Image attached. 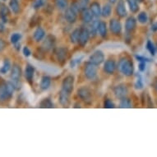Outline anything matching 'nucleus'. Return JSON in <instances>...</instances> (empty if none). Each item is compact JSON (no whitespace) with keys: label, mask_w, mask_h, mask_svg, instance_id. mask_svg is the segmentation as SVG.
<instances>
[{"label":"nucleus","mask_w":157,"mask_h":157,"mask_svg":"<svg viewBox=\"0 0 157 157\" xmlns=\"http://www.w3.org/2000/svg\"><path fill=\"white\" fill-rule=\"evenodd\" d=\"M119 71L126 77H131L134 72L133 63L128 58H123L119 61Z\"/></svg>","instance_id":"nucleus-1"},{"label":"nucleus","mask_w":157,"mask_h":157,"mask_svg":"<svg viewBox=\"0 0 157 157\" xmlns=\"http://www.w3.org/2000/svg\"><path fill=\"white\" fill-rule=\"evenodd\" d=\"M15 87L11 82H2L0 83V101H6L12 97Z\"/></svg>","instance_id":"nucleus-2"},{"label":"nucleus","mask_w":157,"mask_h":157,"mask_svg":"<svg viewBox=\"0 0 157 157\" xmlns=\"http://www.w3.org/2000/svg\"><path fill=\"white\" fill-rule=\"evenodd\" d=\"M21 67L17 64H13L12 70H11V82L15 87V90H19L21 88Z\"/></svg>","instance_id":"nucleus-3"},{"label":"nucleus","mask_w":157,"mask_h":157,"mask_svg":"<svg viewBox=\"0 0 157 157\" xmlns=\"http://www.w3.org/2000/svg\"><path fill=\"white\" fill-rule=\"evenodd\" d=\"M84 74L88 80H94L97 76V66L88 62L84 67Z\"/></svg>","instance_id":"nucleus-4"},{"label":"nucleus","mask_w":157,"mask_h":157,"mask_svg":"<svg viewBox=\"0 0 157 157\" xmlns=\"http://www.w3.org/2000/svg\"><path fill=\"white\" fill-rule=\"evenodd\" d=\"M74 77L72 76V75H69V76H67L65 77L64 79L63 80L62 82V89L64 90L65 91H67V93L72 92L73 90V88H74Z\"/></svg>","instance_id":"nucleus-5"},{"label":"nucleus","mask_w":157,"mask_h":157,"mask_svg":"<svg viewBox=\"0 0 157 157\" xmlns=\"http://www.w3.org/2000/svg\"><path fill=\"white\" fill-rule=\"evenodd\" d=\"M77 95L80 97L81 100L85 101L86 103H90L92 99L91 96V92L90 89L86 86H82L77 90Z\"/></svg>","instance_id":"nucleus-6"},{"label":"nucleus","mask_w":157,"mask_h":157,"mask_svg":"<svg viewBox=\"0 0 157 157\" xmlns=\"http://www.w3.org/2000/svg\"><path fill=\"white\" fill-rule=\"evenodd\" d=\"M105 61V55L103 52L101 50H96L93 53L89 58V62L93 63V64L99 66Z\"/></svg>","instance_id":"nucleus-7"},{"label":"nucleus","mask_w":157,"mask_h":157,"mask_svg":"<svg viewBox=\"0 0 157 157\" xmlns=\"http://www.w3.org/2000/svg\"><path fill=\"white\" fill-rule=\"evenodd\" d=\"M77 13L76 11L72 8H67L66 10H65L64 13V17L66 19V21L69 23H74L75 21H77Z\"/></svg>","instance_id":"nucleus-8"},{"label":"nucleus","mask_w":157,"mask_h":157,"mask_svg":"<svg viewBox=\"0 0 157 157\" xmlns=\"http://www.w3.org/2000/svg\"><path fill=\"white\" fill-rule=\"evenodd\" d=\"M109 29L111 32L114 35H119L122 31V25L120 21L117 19H111L109 21Z\"/></svg>","instance_id":"nucleus-9"},{"label":"nucleus","mask_w":157,"mask_h":157,"mask_svg":"<svg viewBox=\"0 0 157 157\" xmlns=\"http://www.w3.org/2000/svg\"><path fill=\"white\" fill-rule=\"evenodd\" d=\"M54 45H55V38H54V36H52V35H49V36H46V38L44 39V40L43 41L42 48L44 50L49 51V50L54 48Z\"/></svg>","instance_id":"nucleus-10"},{"label":"nucleus","mask_w":157,"mask_h":157,"mask_svg":"<svg viewBox=\"0 0 157 157\" xmlns=\"http://www.w3.org/2000/svg\"><path fill=\"white\" fill-rule=\"evenodd\" d=\"M113 93L116 97L122 99V98L126 97L127 94H128V88L124 85L116 86L115 87L113 88Z\"/></svg>","instance_id":"nucleus-11"},{"label":"nucleus","mask_w":157,"mask_h":157,"mask_svg":"<svg viewBox=\"0 0 157 157\" xmlns=\"http://www.w3.org/2000/svg\"><path fill=\"white\" fill-rule=\"evenodd\" d=\"M89 39H90V32L88 31V29H81L80 36H79V40H78L79 44L82 46H85L86 44H87Z\"/></svg>","instance_id":"nucleus-12"},{"label":"nucleus","mask_w":157,"mask_h":157,"mask_svg":"<svg viewBox=\"0 0 157 157\" xmlns=\"http://www.w3.org/2000/svg\"><path fill=\"white\" fill-rule=\"evenodd\" d=\"M70 94L65 91L64 90H61L59 93V103L63 107H68L70 105Z\"/></svg>","instance_id":"nucleus-13"},{"label":"nucleus","mask_w":157,"mask_h":157,"mask_svg":"<svg viewBox=\"0 0 157 157\" xmlns=\"http://www.w3.org/2000/svg\"><path fill=\"white\" fill-rule=\"evenodd\" d=\"M115 68L116 63L113 60H106L105 63V64H104V71H105L107 74H113V72L115 71Z\"/></svg>","instance_id":"nucleus-14"},{"label":"nucleus","mask_w":157,"mask_h":157,"mask_svg":"<svg viewBox=\"0 0 157 157\" xmlns=\"http://www.w3.org/2000/svg\"><path fill=\"white\" fill-rule=\"evenodd\" d=\"M94 16L90 9H85V10L82 11V21L84 23H90V21H92Z\"/></svg>","instance_id":"nucleus-15"},{"label":"nucleus","mask_w":157,"mask_h":157,"mask_svg":"<svg viewBox=\"0 0 157 157\" xmlns=\"http://www.w3.org/2000/svg\"><path fill=\"white\" fill-rule=\"evenodd\" d=\"M116 13H117V15L120 17H125L127 16V10L124 1L121 0L118 3L117 7H116Z\"/></svg>","instance_id":"nucleus-16"},{"label":"nucleus","mask_w":157,"mask_h":157,"mask_svg":"<svg viewBox=\"0 0 157 157\" xmlns=\"http://www.w3.org/2000/svg\"><path fill=\"white\" fill-rule=\"evenodd\" d=\"M44 36H45V31L42 27H37L36 31H34L33 38L36 42L41 41L44 38Z\"/></svg>","instance_id":"nucleus-17"},{"label":"nucleus","mask_w":157,"mask_h":157,"mask_svg":"<svg viewBox=\"0 0 157 157\" xmlns=\"http://www.w3.org/2000/svg\"><path fill=\"white\" fill-rule=\"evenodd\" d=\"M90 10L91 11L93 16L95 17H99L101 16V8L100 3L94 2L90 5Z\"/></svg>","instance_id":"nucleus-18"},{"label":"nucleus","mask_w":157,"mask_h":157,"mask_svg":"<svg viewBox=\"0 0 157 157\" xmlns=\"http://www.w3.org/2000/svg\"><path fill=\"white\" fill-rule=\"evenodd\" d=\"M136 25V19L133 17H130L126 20L125 22V29L128 32L132 31L135 29Z\"/></svg>","instance_id":"nucleus-19"},{"label":"nucleus","mask_w":157,"mask_h":157,"mask_svg":"<svg viewBox=\"0 0 157 157\" xmlns=\"http://www.w3.org/2000/svg\"><path fill=\"white\" fill-rule=\"evenodd\" d=\"M51 84V78L49 76H44L42 77L40 83V87L42 90H48Z\"/></svg>","instance_id":"nucleus-20"},{"label":"nucleus","mask_w":157,"mask_h":157,"mask_svg":"<svg viewBox=\"0 0 157 157\" xmlns=\"http://www.w3.org/2000/svg\"><path fill=\"white\" fill-rule=\"evenodd\" d=\"M25 77L26 78V80L28 82H31L33 79L34 73H35V68H34L31 65L27 64L26 65V68H25Z\"/></svg>","instance_id":"nucleus-21"},{"label":"nucleus","mask_w":157,"mask_h":157,"mask_svg":"<svg viewBox=\"0 0 157 157\" xmlns=\"http://www.w3.org/2000/svg\"><path fill=\"white\" fill-rule=\"evenodd\" d=\"M67 55V50L65 48H59L57 49L56 51V56L58 60L61 62V61H64L66 59Z\"/></svg>","instance_id":"nucleus-22"},{"label":"nucleus","mask_w":157,"mask_h":157,"mask_svg":"<svg viewBox=\"0 0 157 157\" xmlns=\"http://www.w3.org/2000/svg\"><path fill=\"white\" fill-rule=\"evenodd\" d=\"M54 3H55L56 8L60 11L66 10L68 7L67 0H54Z\"/></svg>","instance_id":"nucleus-23"},{"label":"nucleus","mask_w":157,"mask_h":157,"mask_svg":"<svg viewBox=\"0 0 157 157\" xmlns=\"http://www.w3.org/2000/svg\"><path fill=\"white\" fill-rule=\"evenodd\" d=\"M99 22L100 21H98V20H92V21H90V28H89V32H90V35L91 36H95L96 35L98 31V26H99Z\"/></svg>","instance_id":"nucleus-24"},{"label":"nucleus","mask_w":157,"mask_h":157,"mask_svg":"<svg viewBox=\"0 0 157 157\" xmlns=\"http://www.w3.org/2000/svg\"><path fill=\"white\" fill-rule=\"evenodd\" d=\"M81 29H75L70 35V41L72 44H77L79 40V36H80Z\"/></svg>","instance_id":"nucleus-25"},{"label":"nucleus","mask_w":157,"mask_h":157,"mask_svg":"<svg viewBox=\"0 0 157 157\" xmlns=\"http://www.w3.org/2000/svg\"><path fill=\"white\" fill-rule=\"evenodd\" d=\"M9 8L13 13L17 14L20 12V4L18 0H10L9 2Z\"/></svg>","instance_id":"nucleus-26"},{"label":"nucleus","mask_w":157,"mask_h":157,"mask_svg":"<svg viewBox=\"0 0 157 157\" xmlns=\"http://www.w3.org/2000/svg\"><path fill=\"white\" fill-rule=\"evenodd\" d=\"M98 31L100 36L102 37H105L107 36V25L105 21H100L98 26Z\"/></svg>","instance_id":"nucleus-27"},{"label":"nucleus","mask_w":157,"mask_h":157,"mask_svg":"<svg viewBox=\"0 0 157 157\" xmlns=\"http://www.w3.org/2000/svg\"><path fill=\"white\" fill-rule=\"evenodd\" d=\"M128 4L129 9L132 13H136L139 10V6L137 4V1L136 0H127Z\"/></svg>","instance_id":"nucleus-28"},{"label":"nucleus","mask_w":157,"mask_h":157,"mask_svg":"<svg viewBox=\"0 0 157 157\" xmlns=\"http://www.w3.org/2000/svg\"><path fill=\"white\" fill-rule=\"evenodd\" d=\"M112 12V6L109 3H106L101 9V16L104 17H109Z\"/></svg>","instance_id":"nucleus-29"},{"label":"nucleus","mask_w":157,"mask_h":157,"mask_svg":"<svg viewBox=\"0 0 157 157\" xmlns=\"http://www.w3.org/2000/svg\"><path fill=\"white\" fill-rule=\"evenodd\" d=\"M10 68H11L10 61H9V59H5L3 60V66H2L1 68H0V73H2V74H6V73L10 70Z\"/></svg>","instance_id":"nucleus-30"},{"label":"nucleus","mask_w":157,"mask_h":157,"mask_svg":"<svg viewBox=\"0 0 157 157\" xmlns=\"http://www.w3.org/2000/svg\"><path fill=\"white\" fill-rule=\"evenodd\" d=\"M119 107L122 109L132 108V102L130 101V99L127 97L122 98L120 103H119Z\"/></svg>","instance_id":"nucleus-31"},{"label":"nucleus","mask_w":157,"mask_h":157,"mask_svg":"<svg viewBox=\"0 0 157 157\" xmlns=\"http://www.w3.org/2000/svg\"><path fill=\"white\" fill-rule=\"evenodd\" d=\"M40 107L44 109H51L54 107V103L52 102L51 100L49 98H45L40 103Z\"/></svg>","instance_id":"nucleus-32"},{"label":"nucleus","mask_w":157,"mask_h":157,"mask_svg":"<svg viewBox=\"0 0 157 157\" xmlns=\"http://www.w3.org/2000/svg\"><path fill=\"white\" fill-rule=\"evenodd\" d=\"M77 5L78 7V9L80 12L86 9L88 7V4H89V0H77Z\"/></svg>","instance_id":"nucleus-33"},{"label":"nucleus","mask_w":157,"mask_h":157,"mask_svg":"<svg viewBox=\"0 0 157 157\" xmlns=\"http://www.w3.org/2000/svg\"><path fill=\"white\" fill-rule=\"evenodd\" d=\"M137 20L141 24H145L147 23L148 21V16H147V13L145 12H141L137 16Z\"/></svg>","instance_id":"nucleus-34"},{"label":"nucleus","mask_w":157,"mask_h":157,"mask_svg":"<svg viewBox=\"0 0 157 157\" xmlns=\"http://www.w3.org/2000/svg\"><path fill=\"white\" fill-rule=\"evenodd\" d=\"M21 35L20 33H13V35L11 36L10 40L13 44H15L19 42V40H21Z\"/></svg>","instance_id":"nucleus-35"},{"label":"nucleus","mask_w":157,"mask_h":157,"mask_svg":"<svg viewBox=\"0 0 157 157\" xmlns=\"http://www.w3.org/2000/svg\"><path fill=\"white\" fill-rule=\"evenodd\" d=\"M147 49L151 55L154 56L155 54V47L154 46V44H153V43L151 40H147Z\"/></svg>","instance_id":"nucleus-36"},{"label":"nucleus","mask_w":157,"mask_h":157,"mask_svg":"<svg viewBox=\"0 0 157 157\" xmlns=\"http://www.w3.org/2000/svg\"><path fill=\"white\" fill-rule=\"evenodd\" d=\"M134 86H135L136 90H142V88H143V82H142V77H137V79L135 82Z\"/></svg>","instance_id":"nucleus-37"},{"label":"nucleus","mask_w":157,"mask_h":157,"mask_svg":"<svg viewBox=\"0 0 157 157\" xmlns=\"http://www.w3.org/2000/svg\"><path fill=\"white\" fill-rule=\"evenodd\" d=\"M104 107L106 109H113L114 108V104L113 103V101L109 100V99H106L105 102H104Z\"/></svg>","instance_id":"nucleus-38"},{"label":"nucleus","mask_w":157,"mask_h":157,"mask_svg":"<svg viewBox=\"0 0 157 157\" xmlns=\"http://www.w3.org/2000/svg\"><path fill=\"white\" fill-rule=\"evenodd\" d=\"M44 0H36V2L34 3L33 4V8L35 9H38V8H41L42 6L44 5Z\"/></svg>","instance_id":"nucleus-39"},{"label":"nucleus","mask_w":157,"mask_h":157,"mask_svg":"<svg viewBox=\"0 0 157 157\" xmlns=\"http://www.w3.org/2000/svg\"><path fill=\"white\" fill-rule=\"evenodd\" d=\"M0 12H1V16H5V17H7L9 14V10H8V7L5 5H2L1 9H0Z\"/></svg>","instance_id":"nucleus-40"},{"label":"nucleus","mask_w":157,"mask_h":157,"mask_svg":"<svg viewBox=\"0 0 157 157\" xmlns=\"http://www.w3.org/2000/svg\"><path fill=\"white\" fill-rule=\"evenodd\" d=\"M136 59H137V61H139V62H151V59H148V58H146L144 56H141V55H136Z\"/></svg>","instance_id":"nucleus-41"},{"label":"nucleus","mask_w":157,"mask_h":157,"mask_svg":"<svg viewBox=\"0 0 157 157\" xmlns=\"http://www.w3.org/2000/svg\"><path fill=\"white\" fill-rule=\"evenodd\" d=\"M22 52H23L24 56L26 57V58H27V57L30 56V55H31V50H30V49H29V48H28V47H27V46H25V47H24V48H23V50H22Z\"/></svg>","instance_id":"nucleus-42"},{"label":"nucleus","mask_w":157,"mask_h":157,"mask_svg":"<svg viewBox=\"0 0 157 157\" xmlns=\"http://www.w3.org/2000/svg\"><path fill=\"white\" fill-rule=\"evenodd\" d=\"M138 69H139L140 72H144L146 70V63L140 62L139 65H138Z\"/></svg>","instance_id":"nucleus-43"},{"label":"nucleus","mask_w":157,"mask_h":157,"mask_svg":"<svg viewBox=\"0 0 157 157\" xmlns=\"http://www.w3.org/2000/svg\"><path fill=\"white\" fill-rule=\"evenodd\" d=\"M6 47V42L2 40V39H0V51H2L3 49H5Z\"/></svg>","instance_id":"nucleus-44"},{"label":"nucleus","mask_w":157,"mask_h":157,"mask_svg":"<svg viewBox=\"0 0 157 157\" xmlns=\"http://www.w3.org/2000/svg\"><path fill=\"white\" fill-rule=\"evenodd\" d=\"M151 30L153 31H157V21L154 22L151 25Z\"/></svg>","instance_id":"nucleus-45"},{"label":"nucleus","mask_w":157,"mask_h":157,"mask_svg":"<svg viewBox=\"0 0 157 157\" xmlns=\"http://www.w3.org/2000/svg\"><path fill=\"white\" fill-rule=\"evenodd\" d=\"M3 30V24H2V22L0 21V31H2Z\"/></svg>","instance_id":"nucleus-46"},{"label":"nucleus","mask_w":157,"mask_h":157,"mask_svg":"<svg viewBox=\"0 0 157 157\" xmlns=\"http://www.w3.org/2000/svg\"><path fill=\"white\" fill-rule=\"evenodd\" d=\"M109 3H116V1H117V0H109Z\"/></svg>","instance_id":"nucleus-47"},{"label":"nucleus","mask_w":157,"mask_h":157,"mask_svg":"<svg viewBox=\"0 0 157 157\" xmlns=\"http://www.w3.org/2000/svg\"><path fill=\"white\" fill-rule=\"evenodd\" d=\"M136 1H137V0H136ZM138 1H141V0H138Z\"/></svg>","instance_id":"nucleus-48"},{"label":"nucleus","mask_w":157,"mask_h":157,"mask_svg":"<svg viewBox=\"0 0 157 157\" xmlns=\"http://www.w3.org/2000/svg\"><path fill=\"white\" fill-rule=\"evenodd\" d=\"M3 1H6V0H3Z\"/></svg>","instance_id":"nucleus-49"}]
</instances>
